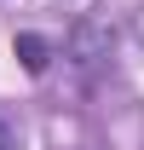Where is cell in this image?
I'll return each mask as SVG.
<instances>
[{"label": "cell", "instance_id": "cell-1", "mask_svg": "<svg viewBox=\"0 0 144 150\" xmlns=\"http://www.w3.org/2000/svg\"><path fill=\"white\" fill-rule=\"evenodd\" d=\"M69 52H75V64H81V69H92L98 58H109V35L98 29V23H81V29H75V40H69Z\"/></svg>", "mask_w": 144, "mask_h": 150}, {"label": "cell", "instance_id": "cell-2", "mask_svg": "<svg viewBox=\"0 0 144 150\" xmlns=\"http://www.w3.org/2000/svg\"><path fill=\"white\" fill-rule=\"evenodd\" d=\"M12 58H18L29 75H46V64H52V40H46V35H29V29H23V35L12 40Z\"/></svg>", "mask_w": 144, "mask_h": 150}, {"label": "cell", "instance_id": "cell-3", "mask_svg": "<svg viewBox=\"0 0 144 150\" xmlns=\"http://www.w3.org/2000/svg\"><path fill=\"white\" fill-rule=\"evenodd\" d=\"M0 150H12V133H6V121H0Z\"/></svg>", "mask_w": 144, "mask_h": 150}]
</instances>
